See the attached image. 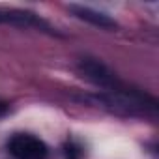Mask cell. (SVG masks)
<instances>
[{"label":"cell","mask_w":159,"mask_h":159,"mask_svg":"<svg viewBox=\"0 0 159 159\" xmlns=\"http://www.w3.org/2000/svg\"><path fill=\"white\" fill-rule=\"evenodd\" d=\"M77 71L79 75H81L83 79H86L88 83L103 88L105 92L107 90H114L118 88V79L116 75L112 73V69L103 64L99 58H92V56H83V58H79L77 62Z\"/></svg>","instance_id":"cell-1"},{"label":"cell","mask_w":159,"mask_h":159,"mask_svg":"<svg viewBox=\"0 0 159 159\" xmlns=\"http://www.w3.org/2000/svg\"><path fill=\"white\" fill-rule=\"evenodd\" d=\"M8 152L15 159H47V146L41 139L30 133H17L8 142Z\"/></svg>","instance_id":"cell-2"},{"label":"cell","mask_w":159,"mask_h":159,"mask_svg":"<svg viewBox=\"0 0 159 159\" xmlns=\"http://www.w3.org/2000/svg\"><path fill=\"white\" fill-rule=\"evenodd\" d=\"M0 25H11L21 28H39L43 32H51L52 28L47 21H43L38 13L19 8H0Z\"/></svg>","instance_id":"cell-3"},{"label":"cell","mask_w":159,"mask_h":159,"mask_svg":"<svg viewBox=\"0 0 159 159\" xmlns=\"http://www.w3.org/2000/svg\"><path fill=\"white\" fill-rule=\"evenodd\" d=\"M67 8H69V11H71L77 19H81V21H84V23H90V25H94V26H98V28H107V30L116 28V21L111 19V17H109L107 13H103V11H98V10H94V8L81 6V4H69Z\"/></svg>","instance_id":"cell-4"},{"label":"cell","mask_w":159,"mask_h":159,"mask_svg":"<svg viewBox=\"0 0 159 159\" xmlns=\"http://www.w3.org/2000/svg\"><path fill=\"white\" fill-rule=\"evenodd\" d=\"M6 111H8V105H6L4 101H0V116L6 114Z\"/></svg>","instance_id":"cell-5"}]
</instances>
